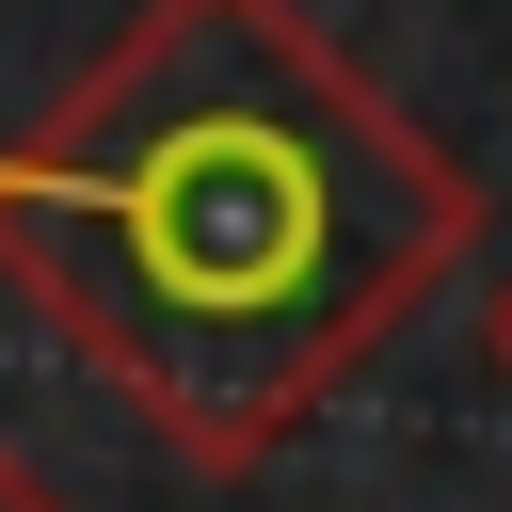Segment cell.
<instances>
[{
  "instance_id": "1",
  "label": "cell",
  "mask_w": 512,
  "mask_h": 512,
  "mask_svg": "<svg viewBox=\"0 0 512 512\" xmlns=\"http://www.w3.org/2000/svg\"><path fill=\"white\" fill-rule=\"evenodd\" d=\"M464 256L480 176L304 0H128L0 144V272L192 464H272Z\"/></svg>"
},
{
  "instance_id": "2",
  "label": "cell",
  "mask_w": 512,
  "mask_h": 512,
  "mask_svg": "<svg viewBox=\"0 0 512 512\" xmlns=\"http://www.w3.org/2000/svg\"><path fill=\"white\" fill-rule=\"evenodd\" d=\"M480 368H496V384H512V272H496V288H480Z\"/></svg>"
},
{
  "instance_id": "3",
  "label": "cell",
  "mask_w": 512,
  "mask_h": 512,
  "mask_svg": "<svg viewBox=\"0 0 512 512\" xmlns=\"http://www.w3.org/2000/svg\"><path fill=\"white\" fill-rule=\"evenodd\" d=\"M0 512H64V496H48V480H32L16 448H0Z\"/></svg>"
}]
</instances>
